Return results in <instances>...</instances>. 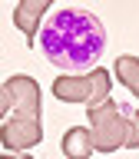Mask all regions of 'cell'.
I'll list each match as a JSON object with an SVG mask.
<instances>
[{
    "instance_id": "8992f818",
    "label": "cell",
    "mask_w": 139,
    "mask_h": 159,
    "mask_svg": "<svg viewBox=\"0 0 139 159\" xmlns=\"http://www.w3.org/2000/svg\"><path fill=\"white\" fill-rule=\"evenodd\" d=\"M50 10V0H23L13 10V23L20 27V33L27 37V43H37V33L43 27V13Z\"/></svg>"
},
{
    "instance_id": "7c38bea8",
    "label": "cell",
    "mask_w": 139,
    "mask_h": 159,
    "mask_svg": "<svg viewBox=\"0 0 139 159\" xmlns=\"http://www.w3.org/2000/svg\"><path fill=\"white\" fill-rule=\"evenodd\" d=\"M132 93H136V96H139V83H136V89H132Z\"/></svg>"
},
{
    "instance_id": "7a4b0ae2",
    "label": "cell",
    "mask_w": 139,
    "mask_h": 159,
    "mask_svg": "<svg viewBox=\"0 0 139 159\" xmlns=\"http://www.w3.org/2000/svg\"><path fill=\"white\" fill-rule=\"evenodd\" d=\"M89 116V133H93V146L99 152H113V149L126 146V136H129V106L123 103H113V99H103L99 106H89L86 109Z\"/></svg>"
},
{
    "instance_id": "8fae6325",
    "label": "cell",
    "mask_w": 139,
    "mask_h": 159,
    "mask_svg": "<svg viewBox=\"0 0 139 159\" xmlns=\"http://www.w3.org/2000/svg\"><path fill=\"white\" fill-rule=\"evenodd\" d=\"M0 159H33V156H27V152H3Z\"/></svg>"
},
{
    "instance_id": "277c9868",
    "label": "cell",
    "mask_w": 139,
    "mask_h": 159,
    "mask_svg": "<svg viewBox=\"0 0 139 159\" xmlns=\"http://www.w3.org/2000/svg\"><path fill=\"white\" fill-rule=\"evenodd\" d=\"M7 93H10V106L17 109L13 119H23V123H37L40 126V113H43V99H40V86L33 76H10L7 83Z\"/></svg>"
},
{
    "instance_id": "6da1fadb",
    "label": "cell",
    "mask_w": 139,
    "mask_h": 159,
    "mask_svg": "<svg viewBox=\"0 0 139 159\" xmlns=\"http://www.w3.org/2000/svg\"><path fill=\"white\" fill-rule=\"evenodd\" d=\"M37 43L43 57L70 76V73H83L96 66V60L106 50V27L93 10L60 7L40 27Z\"/></svg>"
},
{
    "instance_id": "9c48e42d",
    "label": "cell",
    "mask_w": 139,
    "mask_h": 159,
    "mask_svg": "<svg viewBox=\"0 0 139 159\" xmlns=\"http://www.w3.org/2000/svg\"><path fill=\"white\" fill-rule=\"evenodd\" d=\"M126 149H139V109L129 106V136H126Z\"/></svg>"
},
{
    "instance_id": "30bf717a",
    "label": "cell",
    "mask_w": 139,
    "mask_h": 159,
    "mask_svg": "<svg viewBox=\"0 0 139 159\" xmlns=\"http://www.w3.org/2000/svg\"><path fill=\"white\" fill-rule=\"evenodd\" d=\"M7 109H10V93H7V86L0 83V116H7Z\"/></svg>"
},
{
    "instance_id": "5b68a950",
    "label": "cell",
    "mask_w": 139,
    "mask_h": 159,
    "mask_svg": "<svg viewBox=\"0 0 139 159\" xmlns=\"http://www.w3.org/2000/svg\"><path fill=\"white\" fill-rule=\"evenodd\" d=\"M40 139H43V126L37 123H23V119H13L10 116L0 129V143L10 149V152H23V149L37 146Z\"/></svg>"
},
{
    "instance_id": "3957f363",
    "label": "cell",
    "mask_w": 139,
    "mask_h": 159,
    "mask_svg": "<svg viewBox=\"0 0 139 159\" xmlns=\"http://www.w3.org/2000/svg\"><path fill=\"white\" fill-rule=\"evenodd\" d=\"M109 86H113V80H109V70L96 66L93 73L86 76H63L53 80V96L63 99V103H83V106H99L103 99H109Z\"/></svg>"
},
{
    "instance_id": "52a82bcc",
    "label": "cell",
    "mask_w": 139,
    "mask_h": 159,
    "mask_svg": "<svg viewBox=\"0 0 139 159\" xmlns=\"http://www.w3.org/2000/svg\"><path fill=\"white\" fill-rule=\"evenodd\" d=\"M63 152H66V159H89L93 156V133H89L86 126H73L63 133Z\"/></svg>"
},
{
    "instance_id": "ba28073f",
    "label": "cell",
    "mask_w": 139,
    "mask_h": 159,
    "mask_svg": "<svg viewBox=\"0 0 139 159\" xmlns=\"http://www.w3.org/2000/svg\"><path fill=\"white\" fill-rule=\"evenodd\" d=\"M116 76H119V83L123 86H129V89H136V83H139V57H119L116 60Z\"/></svg>"
}]
</instances>
